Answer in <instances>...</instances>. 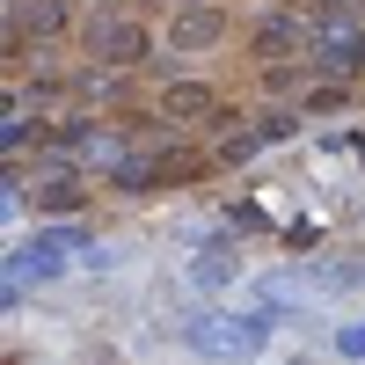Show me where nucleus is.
I'll return each mask as SVG.
<instances>
[{
  "label": "nucleus",
  "mask_w": 365,
  "mask_h": 365,
  "mask_svg": "<svg viewBox=\"0 0 365 365\" xmlns=\"http://www.w3.org/2000/svg\"><path fill=\"white\" fill-rule=\"evenodd\" d=\"M182 8H205V0H182Z\"/></svg>",
  "instance_id": "423d86ee"
},
{
  "label": "nucleus",
  "mask_w": 365,
  "mask_h": 365,
  "mask_svg": "<svg viewBox=\"0 0 365 365\" xmlns=\"http://www.w3.org/2000/svg\"><path fill=\"white\" fill-rule=\"evenodd\" d=\"M161 117L168 125H197V117H220V96L205 81H168L161 88Z\"/></svg>",
  "instance_id": "f03ea898"
},
{
  "label": "nucleus",
  "mask_w": 365,
  "mask_h": 365,
  "mask_svg": "<svg viewBox=\"0 0 365 365\" xmlns=\"http://www.w3.org/2000/svg\"><path fill=\"white\" fill-rule=\"evenodd\" d=\"M88 44H96V58H110V66H139L154 37H146V29H139L132 15H103L96 29H88Z\"/></svg>",
  "instance_id": "f257e3e1"
},
{
  "label": "nucleus",
  "mask_w": 365,
  "mask_h": 365,
  "mask_svg": "<svg viewBox=\"0 0 365 365\" xmlns=\"http://www.w3.org/2000/svg\"><path fill=\"white\" fill-rule=\"evenodd\" d=\"M73 15V0H29V29H58Z\"/></svg>",
  "instance_id": "39448f33"
},
{
  "label": "nucleus",
  "mask_w": 365,
  "mask_h": 365,
  "mask_svg": "<svg viewBox=\"0 0 365 365\" xmlns=\"http://www.w3.org/2000/svg\"><path fill=\"white\" fill-rule=\"evenodd\" d=\"M299 44H307V22H299V15H263V29H256V51H263V58L299 51Z\"/></svg>",
  "instance_id": "20e7f679"
},
{
  "label": "nucleus",
  "mask_w": 365,
  "mask_h": 365,
  "mask_svg": "<svg viewBox=\"0 0 365 365\" xmlns=\"http://www.w3.org/2000/svg\"><path fill=\"white\" fill-rule=\"evenodd\" d=\"M168 37H175L182 51H205V44H220V8H182Z\"/></svg>",
  "instance_id": "7ed1b4c3"
}]
</instances>
